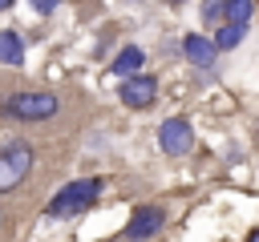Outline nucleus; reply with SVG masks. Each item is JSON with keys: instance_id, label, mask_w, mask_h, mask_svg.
Instances as JSON below:
<instances>
[{"instance_id": "nucleus-7", "label": "nucleus", "mask_w": 259, "mask_h": 242, "mask_svg": "<svg viewBox=\"0 0 259 242\" xmlns=\"http://www.w3.org/2000/svg\"><path fill=\"white\" fill-rule=\"evenodd\" d=\"M182 52H186V60H190V65H198V69H210V65H214V56H219V48H214L206 36H198V32H190V36L182 40Z\"/></svg>"}, {"instance_id": "nucleus-3", "label": "nucleus", "mask_w": 259, "mask_h": 242, "mask_svg": "<svg viewBox=\"0 0 259 242\" xmlns=\"http://www.w3.org/2000/svg\"><path fill=\"white\" fill-rule=\"evenodd\" d=\"M158 145L170 153V157H186L194 149V125L182 121V117H170L158 125Z\"/></svg>"}, {"instance_id": "nucleus-1", "label": "nucleus", "mask_w": 259, "mask_h": 242, "mask_svg": "<svg viewBox=\"0 0 259 242\" xmlns=\"http://www.w3.org/2000/svg\"><path fill=\"white\" fill-rule=\"evenodd\" d=\"M101 198V182L97 177H81V182H69L61 194H53V202H49V214L53 218H69V214H81V210H89L93 202Z\"/></svg>"}, {"instance_id": "nucleus-4", "label": "nucleus", "mask_w": 259, "mask_h": 242, "mask_svg": "<svg viewBox=\"0 0 259 242\" xmlns=\"http://www.w3.org/2000/svg\"><path fill=\"white\" fill-rule=\"evenodd\" d=\"M28 169H32V149L28 145L0 149V190H16Z\"/></svg>"}, {"instance_id": "nucleus-15", "label": "nucleus", "mask_w": 259, "mask_h": 242, "mask_svg": "<svg viewBox=\"0 0 259 242\" xmlns=\"http://www.w3.org/2000/svg\"><path fill=\"white\" fill-rule=\"evenodd\" d=\"M0 222H4V214H0Z\"/></svg>"}, {"instance_id": "nucleus-8", "label": "nucleus", "mask_w": 259, "mask_h": 242, "mask_svg": "<svg viewBox=\"0 0 259 242\" xmlns=\"http://www.w3.org/2000/svg\"><path fill=\"white\" fill-rule=\"evenodd\" d=\"M142 60H146V52L130 44V48H121V52H117V60H113V73H117V77H134V73L142 69Z\"/></svg>"}, {"instance_id": "nucleus-16", "label": "nucleus", "mask_w": 259, "mask_h": 242, "mask_svg": "<svg viewBox=\"0 0 259 242\" xmlns=\"http://www.w3.org/2000/svg\"><path fill=\"white\" fill-rule=\"evenodd\" d=\"M174 4H178V0H174Z\"/></svg>"}, {"instance_id": "nucleus-5", "label": "nucleus", "mask_w": 259, "mask_h": 242, "mask_svg": "<svg viewBox=\"0 0 259 242\" xmlns=\"http://www.w3.org/2000/svg\"><path fill=\"white\" fill-rule=\"evenodd\" d=\"M162 222H166L162 206H142V210H134L130 226H125V238H130V242H146V238H154V234L162 230Z\"/></svg>"}, {"instance_id": "nucleus-14", "label": "nucleus", "mask_w": 259, "mask_h": 242, "mask_svg": "<svg viewBox=\"0 0 259 242\" xmlns=\"http://www.w3.org/2000/svg\"><path fill=\"white\" fill-rule=\"evenodd\" d=\"M8 4H12V0H0V8H8Z\"/></svg>"}, {"instance_id": "nucleus-13", "label": "nucleus", "mask_w": 259, "mask_h": 242, "mask_svg": "<svg viewBox=\"0 0 259 242\" xmlns=\"http://www.w3.org/2000/svg\"><path fill=\"white\" fill-rule=\"evenodd\" d=\"M247 242H259V234H255V230H251V234H247Z\"/></svg>"}, {"instance_id": "nucleus-11", "label": "nucleus", "mask_w": 259, "mask_h": 242, "mask_svg": "<svg viewBox=\"0 0 259 242\" xmlns=\"http://www.w3.org/2000/svg\"><path fill=\"white\" fill-rule=\"evenodd\" d=\"M243 32H247V24H227V20H223V28H219V36H214L210 44H214V48H235V44L243 40Z\"/></svg>"}, {"instance_id": "nucleus-10", "label": "nucleus", "mask_w": 259, "mask_h": 242, "mask_svg": "<svg viewBox=\"0 0 259 242\" xmlns=\"http://www.w3.org/2000/svg\"><path fill=\"white\" fill-rule=\"evenodd\" d=\"M24 60V44L16 32H0V65H20Z\"/></svg>"}, {"instance_id": "nucleus-6", "label": "nucleus", "mask_w": 259, "mask_h": 242, "mask_svg": "<svg viewBox=\"0 0 259 242\" xmlns=\"http://www.w3.org/2000/svg\"><path fill=\"white\" fill-rule=\"evenodd\" d=\"M154 93H158V81L154 77H125V85H121V101L130 109H146L154 101Z\"/></svg>"}, {"instance_id": "nucleus-9", "label": "nucleus", "mask_w": 259, "mask_h": 242, "mask_svg": "<svg viewBox=\"0 0 259 242\" xmlns=\"http://www.w3.org/2000/svg\"><path fill=\"white\" fill-rule=\"evenodd\" d=\"M219 12L227 16V24H247L255 12V0H227V4H219Z\"/></svg>"}, {"instance_id": "nucleus-12", "label": "nucleus", "mask_w": 259, "mask_h": 242, "mask_svg": "<svg viewBox=\"0 0 259 242\" xmlns=\"http://www.w3.org/2000/svg\"><path fill=\"white\" fill-rule=\"evenodd\" d=\"M28 4H32V8H36V12H45V16H49V12H53V8H57V4H61V0H28Z\"/></svg>"}, {"instance_id": "nucleus-2", "label": "nucleus", "mask_w": 259, "mask_h": 242, "mask_svg": "<svg viewBox=\"0 0 259 242\" xmlns=\"http://www.w3.org/2000/svg\"><path fill=\"white\" fill-rule=\"evenodd\" d=\"M4 113L20 117V121H45L57 113V97L53 93H16L4 101Z\"/></svg>"}]
</instances>
